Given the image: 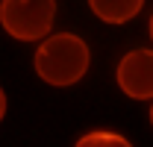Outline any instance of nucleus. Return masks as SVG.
Segmentation results:
<instances>
[{
    "mask_svg": "<svg viewBox=\"0 0 153 147\" xmlns=\"http://www.w3.org/2000/svg\"><path fill=\"white\" fill-rule=\"evenodd\" d=\"M91 65V50L76 33H53L44 41H38L33 68L38 79L53 85V88H68L76 85Z\"/></svg>",
    "mask_w": 153,
    "mask_h": 147,
    "instance_id": "f257e3e1",
    "label": "nucleus"
},
{
    "mask_svg": "<svg viewBox=\"0 0 153 147\" xmlns=\"http://www.w3.org/2000/svg\"><path fill=\"white\" fill-rule=\"evenodd\" d=\"M56 21V0H0V27L15 41H44Z\"/></svg>",
    "mask_w": 153,
    "mask_h": 147,
    "instance_id": "f03ea898",
    "label": "nucleus"
},
{
    "mask_svg": "<svg viewBox=\"0 0 153 147\" xmlns=\"http://www.w3.org/2000/svg\"><path fill=\"white\" fill-rule=\"evenodd\" d=\"M115 82L130 100H153V50H130L115 68Z\"/></svg>",
    "mask_w": 153,
    "mask_h": 147,
    "instance_id": "7ed1b4c3",
    "label": "nucleus"
},
{
    "mask_svg": "<svg viewBox=\"0 0 153 147\" xmlns=\"http://www.w3.org/2000/svg\"><path fill=\"white\" fill-rule=\"evenodd\" d=\"M141 6H144V0H88L91 15L103 24H112V27L133 21L141 12Z\"/></svg>",
    "mask_w": 153,
    "mask_h": 147,
    "instance_id": "20e7f679",
    "label": "nucleus"
},
{
    "mask_svg": "<svg viewBox=\"0 0 153 147\" xmlns=\"http://www.w3.org/2000/svg\"><path fill=\"white\" fill-rule=\"evenodd\" d=\"M74 147H133V141L112 129H91V132L79 135Z\"/></svg>",
    "mask_w": 153,
    "mask_h": 147,
    "instance_id": "39448f33",
    "label": "nucleus"
},
{
    "mask_svg": "<svg viewBox=\"0 0 153 147\" xmlns=\"http://www.w3.org/2000/svg\"><path fill=\"white\" fill-rule=\"evenodd\" d=\"M6 118V91H3V85H0V121Z\"/></svg>",
    "mask_w": 153,
    "mask_h": 147,
    "instance_id": "423d86ee",
    "label": "nucleus"
},
{
    "mask_svg": "<svg viewBox=\"0 0 153 147\" xmlns=\"http://www.w3.org/2000/svg\"><path fill=\"white\" fill-rule=\"evenodd\" d=\"M147 33H150V41H153V15H150V24H147Z\"/></svg>",
    "mask_w": 153,
    "mask_h": 147,
    "instance_id": "0eeeda50",
    "label": "nucleus"
},
{
    "mask_svg": "<svg viewBox=\"0 0 153 147\" xmlns=\"http://www.w3.org/2000/svg\"><path fill=\"white\" fill-rule=\"evenodd\" d=\"M150 127H153V103H150Z\"/></svg>",
    "mask_w": 153,
    "mask_h": 147,
    "instance_id": "6e6552de",
    "label": "nucleus"
}]
</instances>
